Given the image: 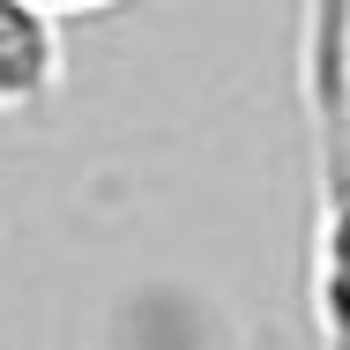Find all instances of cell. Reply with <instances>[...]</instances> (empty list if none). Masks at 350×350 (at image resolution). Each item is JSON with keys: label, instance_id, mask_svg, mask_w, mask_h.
I'll return each mask as SVG.
<instances>
[{"label": "cell", "instance_id": "6da1fadb", "mask_svg": "<svg viewBox=\"0 0 350 350\" xmlns=\"http://www.w3.org/2000/svg\"><path fill=\"white\" fill-rule=\"evenodd\" d=\"M68 75V38L45 0H0V112H38Z\"/></svg>", "mask_w": 350, "mask_h": 350}, {"label": "cell", "instance_id": "7a4b0ae2", "mask_svg": "<svg viewBox=\"0 0 350 350\" xmlns=\"http://www.w3.org/2000/svg\"><path fill=\"white\" fill-rule=\"evenodd\" d=\"M53 15H97V8H120V0H45Z\"/></svg>", "mask_w": 350, "mask_h": 350}]
</instances>
